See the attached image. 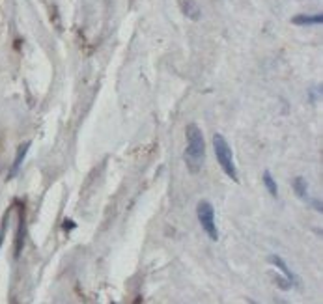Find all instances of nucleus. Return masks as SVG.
Listing matches in <instances>:
<instances>
[{
    "instance_id": "f257e3e1",
    "label": "nucleus",
    "mask_w": 323,
    "mask_h": 304,
    "mask_svg": "<svg viewBox=\"0 0 323 304\" xmlns=\"http://www.w3.org/2000/svg\"><path fill=\"white\" fill-rule=\"evenodd\" d=\"M187 148H185V165L191 174H198L204 166L206 159V142H204L202 129L196 123H189L185 127Z\"/></svg>"
},
{
    "instance_id": "39448f33",
    "label": "nucleus",
    "mask_w": 323,
    "mask_h": 304,
    "mask_svg": "<svg viewBox=\"0 0 323 304\" xmlns=\"http://www.w3.org/2000/svg\"><path fill=\"white\" fill-rule=\"evenodd\" d=\"M269 263H271L273 267H277L278 271L286 276V280L290 282V286H299V278H297V275L292 271V269L288 267L286 261L280 258V256H275V254H273V256H269Z\"/></svg>"
},
{
    "instance_id": "f03ea898",
    "label": "nucleus",
    "mask_w": 323,
    "mask_h": 304,
    "mask_svg": "<svg viewBox=\"0 0 323 304\" xmlns=\"http://www.w3.org/2000/svg\"><path fill=\"white\" fill-rule=\"evenodd\" d=\"M213 149H215L217 163L221 165L224 174L228 175L232 181H237V168H235V163H234V153H232L228 140L222 135H215L213 137Z\"/></svg>"
},
{
    "instance_id": "1a4fd4ad",
    "label": "nucleus",
    "mask_w": 323,
    "mask_h": 304,
    "mask_svg": "<svg viewBox=\"0 0 323 304\" xmlns=\"http://www.w3.org/2000/svg\"><path fill=\"white\" fill-rule=\"evenodd\" d=\"M28 148H30V144H25V146H21L19 148V151H17V157H15V163H13V168H11V174H15L19 170V166L23 165V161H25V155H27V151H28Z\"/></svg>"
},
{
    "instance_id": "0eeeda50",
    "label": "nucleus",
    "mask_w": 323,
    "mask_h": 304,
    "mask_svg": "<svg viewBox=\"0 0 323 304\" xmlns=\"http://www.w3.org/2000/svg\"><path fill=\"white\" fill-rule=\"evenodd\" d=\"M292 23L297 27H318L323 23L322 13H314V15H295L292 19Z\"/></svg>"
},
{
    "instance_id": "20e7f679",
    "label": "nucleus",
    "mask_w": 323,
    "mask_h": 304,
    "mask_svg": "<svg viewBox=\"0 0 323 304\" xmlns=\"http://www.w3.org/2000/svg\"><path fill=\"white\" fill-rule=\"evenodd\" d=\"M292 187H294V191H295V194L303 200V202H308L312 207H314L316 211H322L323 205L320 200H316V198H312L310 196V193H308V183H306L305 177H301V175H297L295 179L292 181Z\"/></svg>"
},
{
    "instance_id": "6e6552de",
    "label": "nucleus",
    "mask_w": 323,
    "mask_h": 304,
    "mask_svg": "<svg viewBox=\"0 0 323 304\" xmlns=\"http://www.w3.org/2000/svg\"><path fill=\"white\" fill-rule=\"evenodd\" d=\"M264 185H265V189H267V193L273 196V198H277L278 196V185H277V181L273 179V175H271V172L269 170H265L264 172Z\"/></svg>"
},
{
    "instance_id": "7ed1b4c3",
    "label": "nucleus",
    "mask_w": 323,
    "mask_h": 304,
    "mask_svg": "<svg viewBox=\"0 0 323 304\" xmlns=\"http://www.w3.org/2000/svg\"><path fill=\"white\" fill-rule=\"evenodd\" d=\"M196 217L198 222L202 226V230L207 233V237L211 241L219 239V228H217V222H215V209L207 200H202L196 205Z\"/></svg>"
},
{
    "instance_id": "9d476101",
    "label": "nucleus",
    "mask_w": 323,
    "mask_h": 304,
    "mask_svg": "<svg viewBox=\"0 0 323 304\" xmlns=\"http://www.w3.org/2000/svg\"><path fill=\"white\" fill-rule=\"evenodd\" d=\"M0 245H2V233H0Z\"/></svg>"
},
{
    "instance_id": "423d86ee",
    "label": "nucleus",
    "mask_w": 323,
    "mask_h": 304,
    "mask_svg": "<svg viewBox=\"0 0 323 304\" xmlns=\"http://www.w3.org/2000/svg\"><path fill=\"white\" fill-rule=\"evenodd\" d=\"M179 6H181L185 17L191 19V21H198L202 15V9L196 4V0H179Z\"/></svg>"
}]
</instances>
